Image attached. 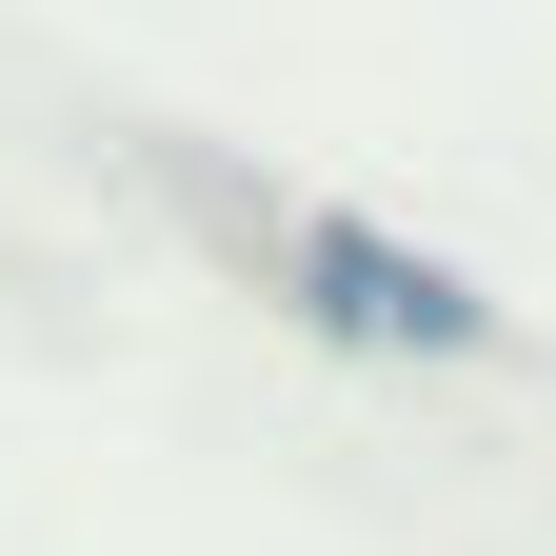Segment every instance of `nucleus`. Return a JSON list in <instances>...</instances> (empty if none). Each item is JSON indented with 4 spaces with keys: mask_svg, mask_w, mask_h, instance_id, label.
Wrapping results in <instances>:
<instances>
[{
    "mask_svg": "<svg viewBox=\"0 0 556 556\" xmlns=\"http://www.w3.org/2000/svg\"><path fill=\"white\" fill-rule=\"evenodd\" d=\"M299 299L338 318V338H417V358H477V299H457V278L438 258H397V239H299Z\"/></svg>",
    "mask_w": 556,
    "mask_h": 556,
    "instance_id": "1",
    "label": "nucleus"
}]
</instances>
